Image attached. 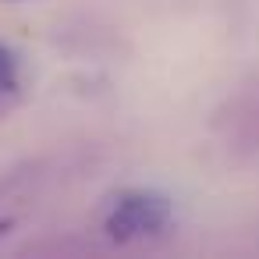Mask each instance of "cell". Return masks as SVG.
Masks as SVG:
<instances>
[{"label":"cell","mask_w":259,"mask_h":259,"mask_svg":"<svg viewBox=\"0 0 259 259\" xmlns=\"http://www.w3.org/2000/svg\"><path fill=\"white\" fill-rule=\"evenodd\" d=\"M174 209L163 195L128 188L103 206V234L117 245H142L170 231Z\"/></svg>","instance_id":"1"},{"label":"cell","mask_w":259,"mask_h":259,"mask_svg":"<svg viewBox=\"0 0 259 259\" xmlns=\"http://www.w3.org/2000/svg\"><path fill=\"white\" fill-rule=\"evenodd\" d=\"M227 142L234 146H248L252 153L259 149V85L241 93L231 103V117H227Z\"/></svg>","instance_id":"2"},{"label":"cell","mask_w":259,"mask_h":259,"mask_svg":"<svg viewBox=\"0 0 259 259\" xmlns=\"http://www.w3.org/2000/svg\"><path fill=\"white\" fill-rule=\"evenodd\" d=\"M18 96H22V64L8 47H0V114Z\"/></svg>","instance_id":"3"}]
</instances>
